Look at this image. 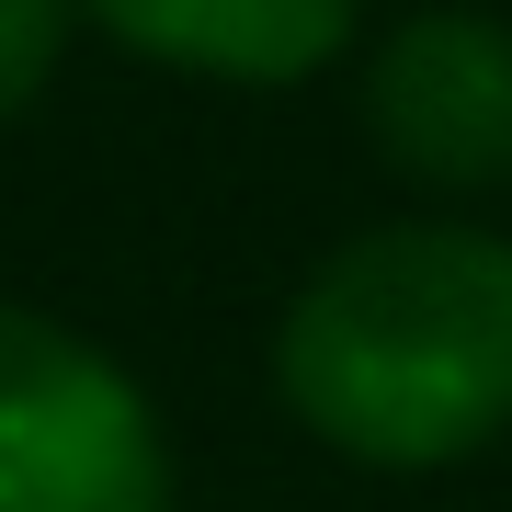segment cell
I'll return each instance as SVG.
<instances>
[{
	"label": "cell",
	"mask_w": 512,
	"mask_h": 512,
	"mask_svg": "<svg viewBox=\"0 0 512 512\" xmlns=\"http://www.w3.org/2000/svg\"><path fill=\"white\" fill-rule=\"evenodd\" d=\"M365 137L387 148V171L444 194L512 183V23L410 12L365 69Z\"/></svg>",
	"instance_id": "3"
},
{
	"label": "cell",
	"mask_w": 512,
	"mask_h": 512,
	"mask_svg": "<svg viewBox=\"0 0 512 512\" xmlns=\"http://www.w3.org/2000/svg\"><path fill=\"white\" fill-rule=\"evenodd\" d=\"M69 12L80 0H0V126L57 80V46H69Z\"/></svg>",
	"instance_id": "5"
},
{
	"label": "cell",
	"mask_w": 512,
	"mask_h": 512,
	"mask_svg": "<svg viewBox=\"0 0 512 512\" xmlns=\"http://www.w3.org/2000/svg\"><path fill=\"white\" fill-rule=\"evenodd\" d=\"M0 512H171V444L137 376L12 296H0Z\"/></svg>",
	"instance_id": "2"
},
{
	"label": "cell",
	"mask_w": 512,
	"mask_h": 512,
	"mask_svg": "<svg viewBox=\"0 0 512 512\" xmlns=\"http://www.w3.org/2000/svg\"><path fill=\"white\" fill-rule=\"evenodd\" d=\"M80 12H92L114 46L160 57V69L285 92V80H308L319 57H342L365 0H80Z\"/></svg>",
	"instance_id": "4"
},
{
	"label": "cell",
	"mask_w": 512,
	"mask_h": 512,
	"mask_svg": "<svg viewBox=\"0 0 512 512\" xmlns=\"http://www.w3.org/2000/svg\"><path fill=\"white\" fill-rule=\"evenodd\" d=\"M274 387L353 467H467L512 433V239L467 217L342 239L285 296Z\"/></svg>",
	"instance_id": "1"
}]
</instances>
